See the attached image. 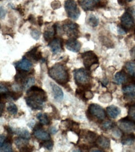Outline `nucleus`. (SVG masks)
<instances>
[{
  "mask_svg": "<svg viewBox=\"0 0 135 152\" xmlns=\"http://www.w3.org/2000/svg\"><path fill=\"white\" fill-rule=\"evenodd\" d=\"M27 97H25L27 105L33 110H42L43 104L46 102L47 97L46 92L41 88L32 86L27 92Z\"/></svg>",
  "mask_w": 135,
  "mask_h": 152,
  "instance_id": "obj_1",
  "label": "nucleus"
},
{
  "mask_svg": "<svg viewBox=\"0 0 135 152\" xmlns=\"http://www.w3.org/2000/svg\"><path fill=\"white\" fill-rule=\"evenodd\" d=\"M48 74L50 77L62 86L67 85L69 81V74L67 69L61 63L55 64L51 67L48 71Z\"/></svg>",
  "mask_w": 135,
  "mask_h": 152,
  "instance_id": "obj_2",
  "label": "nucleus"
},
{
  "mask_svg": "<svg viewBox=\"0 0 135 152\" xmlns=\"http://www.w3.org/2000/svg\"><path fill=\"white\" fill-rule=\"evenodd\" d=\"M74 79L79 87H82L90 84L91 79L90 73L87 69L80 68L74 71Z\"/></svg>",
  "mask_w": 135,
  "mask_h": 152,
  "instance_id": "obj_3",
  "label": "nucleus"
},
{
  "mask_svg": "<svg viewBox=\"0 0 135 152\" xmlns=\"http://www.w3.org/2000/svg\"><path fill=\"white\" fill-rule=\"evenodd\" d=\"M64 7L67 16L73 20H78L80 15V11L74 0H66Z\"/></svg>",
  "mask_w": 135,
  "mask_h": 152,
  "instance_id": "obj_4",
  "label": "nucleus"
},
{
  "mask_svg": "<svg viewBox=\"0 0 135 152\" xmlns=\"http://www.w3.org/2000/svg\"><path fill=\"white\" fill-rule=\"evenodd\" d=\"M83 64L86 69L90 71L94 65L99 64V58L92 51H87L82 54Z\"/></svg>",
  "mask_w": 135,
  "mask_h": 152,
  "instance_id": "obj_5",
  "label": "nucleus"
},
{
  "mask_svg": "<svg viewBox=\"0 0 135 152\" xmlns=\"http://www.w3.org/2000/svg\"><path fill=\"white\" fill-rule=\"evenodd\" d=\"M63 31L70 37H77L79 34V26L78 24L71 21L67 20L64 22L62 26Z\"/></svg>",
  "mask_w": 135,
  "mask_h": 152,
  "instance_id": "obj_6",
  "label": "nucleus"
},
{
  "mask_svg": "<svg viewBox=\"0 0 135 152\" xmlns=\"http://www.w3.org/2000/svg\"><path fill=\"white\" fill-rule=\"evenodd\" d=\"M118 125L119 128L125 133H131L135 131V121L128 117L120 120Z\"/></svg>",
  "mask_w": 135,
  "mask_h": 152,
  "instance_id": "obj_7",
  "label": "nucleus"
},
{
  "mask_svg": "<svg viewBox=\"0 0 135 152\" xmlns=\"http://www.w3.org/2000/svg\"><path fill=\"white\" fill-rule=\"evenodd\" d=\"M88 113L91 116L95 117L98 119L104 120L106 117V112L104 109L99 105L92 104L88 109Z\"/></svg>",
  "mask_w": 135,
  "mask_h": 152,
  "instance_id": "obj_8",
  "label": "nucleus"
},
{
  "mask_svg": "<svg viewBox=\"0 0 135 152\" xmlns=\"http://www.w3.org/2000/svg\"><path fill=\"white\" fill-rule=\"evenodd\" d=\"M121 26L125 28L126 31L131 29L134 25V20L132 15L129 12H126L121 16Z\"/></svg>",
  "mask_w": 135,
  "mask_h": 152,
  "instance_id": "obj_9",
  "label": "nucleus"
},
{
  "mask_svg": "<svg viewBox=\"0 0 135 152\" xmlns=\"http://www.w3.org/2000/svg\"><path fill=\"white\" fill-rule=\"evenodd\" d=\"M79 3L84 11H92L99 7L100 0H80Z\"/></svg>",
  "mask_w": 135,
  "mask_h": 152,
  "instance_id": "obj_10",
  "label": "nucleus"
},
{
  "mask_svg": "<svg viewBox=\"0 0 135 152\" xmlns=\"http://www.w3.org/2000/svg\"><path fill=\"white\" fill-rule=\"evenodd\" d=\"M48 46L54 54H59L63 50L62 40L59 38H54L49 42Z\"/></svg>",
  "mask_w": 135,
  "mask_h": 152,
  "instance_id": "obj_11",
  "label": "nucleus"
},
{
  "mask_svg": "<svg viewBox=\"0 0 135 152\" xmlns=\"http://www.w3.org/2000/svg\"><path fill=\"white\" fill-rule=\"evenodd\" d=\"M65 45L68 50L74 53L79 52L82 46L81 43L75 37H70V39L67 40Z\"/></svg>",
  "mask_w": 135,
  "mask_h": 152,
  "instance_id": "obj_12",
  "label": "nucleus"
},
{
  "mask_svg": "<svg viewBox=\"0 0 135 152\" xmlns=\"http://www.w3.org/2000/svg\"><path fill=\"white\" fill-rule=\"evenodd\" d=\"M33 66L32 62L28 59L26 57H23V58L15 64V67L17 70H21L24 71L29 72Z\"/></svg>",
  "mask_w": 135,
  "mask_h": 152,
  "instance_id": "obj_13",
  "label": "nucleus"
},
{
  "mask_svg": "<svg viewBox=\"0 0 135 152\" xmlns=\"http://www.w3.org/2000/svg\"><path fill=\"white\" fill-rule=\"evenodd\" d=\"M122 91L128 97H135V82H131L129 84L124 86L122 88Z\"/></svg>",
  "mask_w": 135,
  "mask_h": 152,
  "instance_id": "obj_14",
  "label": "nucleus"
},
{
  "mask_svg": "<svg viewBox=\"0 0 135 152\" xmlns=\"http://www.w3.org/2000/svg\"><path fill=\"white\" fill-rule=\"evenodd\" d=\"M51 88H52L54 97L57 101H61L63 98V93L61 88L56 84L50 82Z\"/></svg>",
  "mask_w": 135,
  "mask_h": 152,
  "instance_id": "obj_15",
  "label": "nucleus"
},
{
  "mask_svg": "<svg viewBox=\"0 0 135 152\" xmlns=\"http://www.w3.org/2000/svg\"><path fill=\"white\" fill-rule=\"evenodd\" d=\"M57 25H56V24H55L52 27L49 28L45 31L44 33V34H43L45 41H49L50 40H52L53 37L57 33Z\"/></svg>",
  "mask_w": 135,
  "mask_h": 152,
  "instance_id": "obj_16",
  "label": "nucleus"
},
{
  "mask_svg": "<svg viewBox=\"0 0 135 152\" xmlns=\"http://www.w3.org/2000/svg\"><path fill=\"white\" fill-rule=\"evenodd\" d=\"M96 144L101 148H108L110 146V139L105 136H99L96 141Z\"/></svg>",
  "mask_w": 135,
  "mask_h": 152,
  "instance_id": "obj_17",
  "label": "nucleus"
},
{
  "mask_svg": "<svg viewBox=\"0 0 135 152\" xmlns=\"http://www.w3.org/2000/svg\"><path fill=\"white\" fill-rule=\"evenodd\" d=\"M33 135L37 139H39V140H41L42 141L50 140V135L47 132L43 130L42 129L39 130H33Z\"/></svg>",
  "mask_w": 135,
  "mask_h": 152,
  "instance_id": "obj_18",
  "label": "nucleus"
},
{
  "mask_svg": "<svg viewBox=\"0 0 135 152\" xmlns=\"http://www.w3.org/2000/svg\"><path fill=\"white\" fill-rule=\"evenodd\" d=\"M39 47L36 46L34 47L33 49H32L29 52L26 53V55H28L31 59H33L35 61H39L42 59V53L41 52L38 50Z\"/></svg>",
  "mask_w": 135,
  "mask_h": 152,
  "instance_id": "obj_19",
  "label": "nucleus"
},
{
  "mask_svg": "<svg viewBox=\"0 0 135 152\" xmlns=\"http://www.w3.org/2000/svg\"><path fill=\"white\" fill-rule=\"evenodd\" d=\"M28 72L24 71L21 70H17L16 74L15 77V81L18 84H21L22 85L24 84V82L26 81L28 77Z\"/></svg>",
  "mask_w": 135,
  "mask_h": 152,
  "instance_id": "obj_20",
  "label": "nucleus"
},
{
  "mask_svg": "<svg viewBox=\"0 0 135 152\" xmlns=\"http://www.w3.org/2000/svg\"><path fill=\"white\" fill-rule=\"evenodd\" d=\"M107 112L110 118H116L120 114L121 110L117 106L110 105L107 108Z\"/></svg>",
  "mask_w": 135,
  "mask_h": 152,
  "instance_id": "obj_21",
  "label": "nucleus"
},
{
  "mask_svg": "<svg viewBox=\"0 0 135 152\" xmlns=\"http://www.w3.org/2000/svg\"><path fill=\"white\" fill-rule=\"evenodd\" d=\"M127 80L126 74L124 71H120L115 74L114 81L117 84H122Z\"/></svg>",
  "mask_w": 135,
  "mask_h": 152,
  "instance_id": "obj_22",
  "label": "nucleus"
},
{
  "mask_svg": "<svg viewBox=\"0 0 135 152\" xmlns=\"http://www.w3.org/2000/svg\"><path fill=\"white\" fill-rule=\"evenodd\" d=\"M83 136L85 137V140L90 143H96V140L98 138V136L95 133L92 132L91 131H85V133H83Z\"/></svg>",
  "mask_w": 135,
  "mask_h": 152,
  "instance_id": "obj_23",
  "label": "nucleus"
},
{
  "mask_svg": "<svg viewBox=\"0 0 135 152\" xmlns=\"http://www.w3.org/2000/svg\"><path fill=\"white\" fill-rule=\"evenodd\" d=\"M14 142L16 145V146L17 147V148L20 150L22 148L27 146V145H28V143H29V140L19 137H16L15 138Z\"/></svg>",
  "mask_w": 135,
  "mask_h": 152,
  "instance_id": "obj_24",
  "label": "nucleus"
},
{
  "mask_svg": "<svg viewBox=\"0 0 135 152\" xmlns=\"http://www.w3.org/2000/svg\"><path fill=\"white\" fill-rule=\"evenodd\" d=\"M14 132L15 134L21 138L28 139V140H29L31 138L29 132L26 129H16L14 130Z\"/></svg>",
  "mask_w": 135,
  "mask_h": 152,
  "instance_id": "obj_25",
  "label": "nucleus"
},
{
  "mask_svg": "<svg viewBox=\"0 0 135 152\" xmlns=\"http://www.w3.org/2000/svg\"><path fill=\"white\" fill-rule=\"evenodd\" d=\"M135 140V136L134 134H128L126 135H124L122 138L121 143L124 145H131L133 143Z\"/></svg>",
  "mask_w": 135,
  "mask_h": 152,
  "instance_id": "obj_26",
  "label": "nucleus"
},
{
  "mask_svg": "<svg viewBox=\"0 0 135 152\" xmlns=\"http://www.w3.org/2000/svg\"><path fill=\"white\" fill-rule=\"evenodd\" d=\"M87 23L88 25L92 27L97 26L99 24V20L97 17H96L93 15H90L88 18Z\"/></svg>",
  "mask_w": 135,
  "mask_h": 152,
  "instance_id": "obj_27",
  "label": "nucleus"
},
{
  "mask_svg": "<svg viewBox=\"0 0 135 152\" xmlns=\"http://www.w3.org/2000/svg\"><path fill=\"white\" fill-rule=\"evenodd\" d=\"M37 118L39 120L40 123L42 124L43 125H49L50 124V120L46 113H39L36 115Z\"/></svg>",
  "mask_w": 135,
  "mask_h": 152,
  "instance_id": "obj_28",
  "label": "nucleus"
},
{
  "mask_svg": "<svg viewBox=\"0 0 135 152\" xmlns=\"http://www.w3.org/2000/svg\"><path fill=\"white\" fill-rule=\"evenodd\" d=\"M125 68L127 72L131 75H135V62L133 61L128 62L125 64Z\"/></svg>",
  "mask_w": 135,
  "mask_h": 152,
  "instance_id": "obj_29",
  "label": "nucleus"
},
{
  "mask_svg": "<svg viewBox=\"0 0 135 152\" xmlns=\"http://www.w3.org/2000/svg\"><path fill=\"white\" fill-rule=\"evenodd\" d=\"M7 94L8 99L9 98L15 101H16L18 99L20 98L22 96V92H18V91H9Z\"/></svg>",
  "mask_w": 135,
  "mask_h": 152,
  "instance_id": "obj_30",
  "label": "nucleus"
},
{
  "mask_svg": "<svg viewBox=\"0 0 135 152\" xmlns=\"http://www.w3.org/2000/svg\"><path fill=\"white\" fill-rule=\"evenodd\" d=\"M34 84H35V79L34 77H29L24 82V84H23V87L24 89L28 90Z\"/></svg>",
  "mask_w": 135,
  "mask_h": 152,
  "instance_id": "obj_31",
  "label": "nucleus"
},
{
  "mask_svg": "<svg viewBox=\"0 0 135 152\" xmlns=\"http://www.w3.org/2000/svg\"><path fill=\"white\" fill-rule=\"evenodd\" d=\"M99 100L100 102L104 103H108L110 102L112 100V96L110 93H105L101 95L99 97Z\"/></svg>",
  "mask_w": 135,
  "mask_h": 152,
  "instance_id": "obj_32",
  "label": "nucleus"
},
{
  "mask_svg": "<svg viewBox=\"0 0 135 152\" xmlns=\"http://www.w3.org/2000/svg\"><path fill=\"white\" fill-rule=\"evenodd\" d=\"M11 142H9L8 141H5L4 143H3V145L0 148L1 149V152H11L12 151V145H11Z\"/></svg>",
  "mask_w": 135,
  "mask_h": 152,
  "instance_id": "obj_33",
  "label": "nucleus"
},
{
  "mask_svg": "<svg viewBox=\"0 0 135 152\" xmlns=\"http://www.w3.org/2000/svg\"><path fill=\"white\" fill-rule=\"evenodd\" d=\"M114 127V124L113 122L110 121V120H107V121L104 122L101 125V129L104 130H107L112 129Z\"/></svg>",
  "mask_w": 135,
  "mask_h": 152,
  "instance_id": "obj_34",
  "label": "nucleus"
},
{
  "mask_svg": "<svg viewBox=\"0 0 135 152\" xmlns=\"http://www.w3.org/2000/svg\"><path fill=\"white\" fill-rule=\"evenodd\" d=\"M7 110L11 115H16L18 113L17 106L13 103H9L7 107Z\"/></svg>",
  "mask_w": 135,
  "mask_h": 152,
  "instance_id": "obj_35",
  "label": "nucleus"
},
{
  "mask_svg": "<svg viewBox=\"0 0 135 152\" xmlns=\"http://www.w3.org/2000/svg\"><path fill=\"white\" fill-rule=\"evenodd\" d=\"M41 145H42V146L44 147L45 148L50 151L53 150L54 146V142L50 139V140L44 141L42 143H41Z\"/></svg>",
  "mask_w": 135,
  "mask_h": 152,
  "instance_id": "obj_36",
  "label": "nucleus"
},
{
  "mask_svg": "<svg viewBox=\"0 0 135 152\" xmlns=\"http://www.w3.org/2000/svg\"><path fill=\"white\" fill-rule=\"evenodd\" d=\"M128 117L135 121V103L130 105L128 109Z\"/></svg>",
  "mask_w": 135,
  "mask_h": 152,
  "instance_id": "obj_37",
  "label": "nucleus"
},
{
  "mask_svg": "<svg viewBox=\"0 0 135 152\" xmlns=\"http://www.w3.org/2000/svg\"><path fill=\"white\" fill-rule=\"evenodd\" d=\"M31 35L33 39L37 41L39 39V37L41 36V32L40 31H39L36 29H33L31 31Z\"/></svg>",
  "mask_w": 135,
  "mask_h": 152,
  "instance_id": "obj_38",
  "label": "nucleus"
},
{
  "mask_svg": "<svg viewBox=\"0 0 135 152\" xmlns=\"http://www.w3.org/2000/svg\"><path fill=\"white\" fill-rule=\"evenodd\" d=\"M70 130L74 132V133H75V134L78 135L79 136L80 135V130L79 129V124H77V123L75 122H73V124H72V128H71V130Z\"/></svg>",
  "mask_w": 135,
  "mask_h": 152,
  "instance_id": "obj_39",
  "label": "nucleus"
},
{
  "mask_svg": "<svg viewBox=\"0 0 135 152\" xmlns=\"http://www.w3.org/2000/svg\"><path fill=\"white\" fill-rule=\"evenodd\" d=\"M51 7L53 10L59 9L61 7V3L59 1H54L51 3Z\"/></svg>",
  "mask_w": 135,
  "mask_h": 152,
  "instance_id": "obj_40",
  "label": "nucleus"
},
{
  "mask_svg": "<svg viewBox=\"0 0 135 152\" xmlns=\"http://www.w3.org/2000/svg\"><path fill=\"white\" fill-rule=\"evenodd\" d=\"M85 100H90L93 97V94L90 91H86L84 94Z\"/></svg>",
  "mask_w": 135,
  "mask_h": 152,
  "instance_id": "obj_41",
  "label": "nucleus"
},
{
  "mask_svg": "<svg viewBox=\"0 0 135 152\" xmlns=\"http://www.w3.org/2000/svg\"><path fill=\"white\" fill-rule=\"evenodd\" d=\"M113 135L117 138H120L122 136V132L120 129H116L113 131Z\"/></svg>",
  "mask_w": 135,
  "mask_h": 152,
  "instance_id": "obj_42",
  "label": "nucleus"
},
{
  "mask_svg": "<svg viewBox=\"0 0 135 152\" xmlns=\"http://www.w3.org/2000/svg\"><path fill=\"white\" fill-rule=\"evenodd\" d=\"M0 91H1V93H7L9 92L8 87L4 85L3 83H1V85H0Z\"/></svg>",
  "mask_w": 135,
  "mask_h": 152,
  "instance_id": "obj_43",
  "label": "nucleus"
},
{
  "mask_svg": "<svg viewBox=\"0 0 135 152\" xmlns=\"http://www.w3.org/2000/svg\"><path fill=\"white\" fill-rule=\"evenodd\" d=\"M5 130H6V132H8V134H9V135H13L15 134L14 132V130L12 129L11 127H10L9 126H4Z\"/></svg>",
  "mask_w": 135,
  "mask_h": 152,
  "instance_id": "obj_44",
  "label": "nucleus"
},
{
  "mask_svg": "<svg viewBox=\"0 0 135 152\" xmlns=\"http://www.w3.org/2000/svg\"><path fill=\"white\" fill-rule=\"evenodd\" d=\"M127 32V31L122 26H118V33L119 34H125Z\"/></svg>",
  "mask_w": 135,
  "mask_h": 152,
  "instance_id": "obj_45",
  "label": "nucleus"
},
{
  "mask_svg": "<svg viewBox=\"0 0 135 152\" xmlns=\"http://www.w3.org/2000/svg\"><path fill=\"white\" fill-rule=\"evenodd\" d=\"M33 147H29L28 145L27 146H26V147L22 148L21 149H20V151H27L28 152V151H33Z\"/></svg>",
  "mask_w": 135,
  "mask_h": 152,
  "instance_id": "obj_46",
  "label": "nucleus"
},
{
  "mask_svg": "<svg viewBox=\"0 0 135 152\" xmlns=\"http://www.w3.org/2000/svg\"><path fill=\"white\" fill-rule=\"evenodd\" d=\"M6 137H5L4 135L1 134V136H0V147H1L3 145V143L6 141Z\"/></svg>",
  "mask_w": 135,
  "mask_h": 152,
  "instance_id": "obj_47",
  "label": "nucleus"
},
{
  "mask_svg": "<svg viewBox=\"0 0 135 152\" xmlns=\"http://www.w3.org/2000/svg\"><path fill=\"white\" fill-rule=\"evenodd\" d=\"M28 21H29L30 23H31L32 24H36V20H35V19H34V16H33V15H31L29 16V18H28Z\"/></svg>",
  "mask_w": 135,
  "mask_h": 152,
  "instance_id": "obj_48",
  "label": "nucleus"
},
{
  "mask_svg": "<svg viewBox=\"0 0 135 152\" xmlns=\"http://www.w3.org/2000/svg\"><path fill=\"white\" fill-rule=\"evenodd\" d=\"M57 129L55 127V126H52V127H50L49 129V132L51 134H55L57 132Z\"/></svg>",
  "mask_w": 135,
  "mask_h": 152,
  "instance_id": "obj_49",
  "label": "nucleus"
},
{
  "mask_svg": "<svg viewBox=\"0 0 135 152\" xmlns=\"http://www.w3.org/2000/svg\"><path fill=\"white\" fill-rule=\"evenodd\" d=\"M130 55L131 58L133 60H135V47L133 48L130 50Z\"/></svg>",
  "mask_w": 135,
  "mask_h": 152,
  "instance_id": "obj_50",
  "label": "nucleus"
},
{
  "mask_svg": "<svg viewBox=\"0 0 135 152\" xmlns=\"http://www.w3.org/2000/svg\"><path fill=\"white\" fill-rule=\"evenodd\" d=\"M42 125L43 124L40 123V124H37L35 125V126L33 129V130H39V129H42Z\"/></svg>",
  "mask_w": 135,
  "mask_h": 152,
  "instance_id": "obj_51",
  "label": "nucleus"
},
{
  "mask_svg": "<svg viewBox=\"0 0 135 152\" xmlns=\"http://www.w3.org/2000/svg\"><path fill=\"white\" fill-rule=\"evenodd\" d=\"M37 23L39 26H42L43 24V19L42 16H39L37 19Z\"/></svg>",
  "mask_w": 135,
  "mask_h": 152,
  "instance_id": "obj_52",
  "label": "nucleus"
},
{
  "mask_svg": "<svg viewBox=\"0 0 135 152\" xmlns=\"http://www.w3.org/2000/svg\"><path fill=\"white\" fill-rule=\"evenodd\" d=\"M0 11H1V20H3L6 15V10H4V9L3 7H1V10H0Z\"/></svg>",
  "mask_w": 135,
  "mask_h": 152,
  "instance_id": "obj_53",
  "label": "nucleus"
},
{
  "mask_svg": "<svg viewBox=\"0 0 135 152\" xmlns=\"http://www.w3.org/2000/svg\"><path fill=\"white\" fill-rule=\"evenodd\" d=\"M4 104H5V102H2V101H1V104H0V107H1V112H0V114H1V116L3 114V111L4 107Z\"/></svg>",
  "mask_w": 135,
  "mask_h": 152,
  "instance_id": "obj_54",
  "label": "nucleus"
},
{
  "mask_svg": "<svg viewBox=\"0 0 135 152\" xmlns=\"http://www.w3.org/2000/svg\"><path fill=\"white\" fill-rule=\"evenodd\" d=\"M108 83V80L107 79H104L103 80V82H102V85L104 86H106L107 85V84Z\"/></svg>",
  "mask_w": 135,
  "mask_h": 152,
  "instance_id": "obj_55",
  "label": "nucleus"
},
{
  "mask_svg": "<svg viewBox=\"0 0 135 152\" xmlns=\"http://www.w3.org/2000/svg\"><path fill=\"white\" fill-rule=\"evenodd\" d=\"M34 121H31L30 123H29V124H28V125L29 126V127L33 128V126L34 125Z\"/></svg>",
  "mask_w": 135,
  "mask_h": 152,
  "instance_id": "obj_56",
  "label": "nucleus"
},
{
  "mask_svg": "<svg viewBox=\"0 0 135 152\" xmlns=\"http://www.w3.org/2000/svg\"><path fill=\"white\" fill-rule=\"evenodd\" d=\"M90 151H96V152H101L103 150H100L99 149H92L91 150H90Z\"/></svg>",
  "mask_w": 135,
  "mask_h": 152,
  "instance_id": "obj_57",
  "label": "nucleus"
},
{
  "mask_svg": "<svg viewBox=\"0 0 135 152\" xmlns=\"http://www.w3.org/2000/svg\"><path fill=\"white\" fill-rule=\"evenodd\" d=\"M125 1H128V2H130V1H132L133 0H125Z\"/></svg>",
  "mask_w": 135,
  "mask_h": 152,
  "instance_id": "obj_58",
  "label": "nucleus"
}]
</instances>
